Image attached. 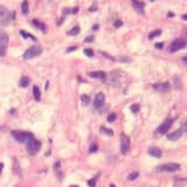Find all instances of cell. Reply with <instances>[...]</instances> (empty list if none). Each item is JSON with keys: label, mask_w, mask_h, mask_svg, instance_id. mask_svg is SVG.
<instances>
[{"label": "cell", "mask_w": 187, "mask_h": 187, "mask_svg": "<svg viewBox=\"0 0 187 187\" xmlns=\"http://www.w3.org/2000/svg\"><path fill=\"white\" fill-rule=\"evenodd\" d=\"M180 169V164L178 163H166L156 167L157 172H177Z\"/></svg>", "instance_id": "obj_1"}, {"label": "cell", "mask_w": 187, "mask_h": 187, "mask_svg": "<svg viewBox=\"0 0 187 187\" xmlns=\"http://www.w3.org/2000/svg\"><path fill=\"white\" fill-rule=\"evenodd\" d=\"M12 21V13L9 9L0 5V26H7Z\"/></svg>", "instance_id": "obj_2"}, {"label": "cell", "mask_w": 187, "mask_h": 187, "mask_svg": "<svg viewBox=\"0 0 187 187\" xmlns=\"http://www.w3.org/2000/svg\"><path fill=\"white\" fill-rule=\"evenodd\" d=\"M12 134L13 137L18 140L19 143H25L27 144V142L29 139L33 138V134L32 133H28V132H24V131H19V130H14L12 131Z\"/></svg>", "instance_id": "obj_3"}, {"label": "cell", "mask_w": 187, "mask_h": 187, "mask_svg": "<svg viewBox=\"0 0 187 187\" xmlns=\"http://www.w3.org/2000/svg\"><path fill=\"white\" fill-rule=\"evenodd\" d=\"M41 53H42V48L40 46H32V47H29L26 50V52H25L24 59L25 60H29V59H33V57H36Z\"/></svg>", "instance_id": "obj_4"}, {"label": "cell", "mask_w": 187, "mask_h": 187, "mask_svg": "<svg viewBox=\"0 0 187 187\" xmlns=\"http://www.w3.org/2000/svg\"><path fill=\"white\" fill-rule=\"evenodd\" d=\"M7 45H8V35L6 34V32L0 29V56L1 57L6 55Z\"/></svg>", "instance_id": "obj_5"}, {"label": "cell", "mask_w": 187, "mask_h": 187, "mask_svg": "<svg viewBox=\"0 0 187 187\" xmlns=\"http://www.w3.org/2000/svg\"><path fill=\"white\" fill-rule=\"evenodd\" d=\"M40 147H41V143L39 140H36L34 137L27 142V150H28L29 155H36L40 150Z\"/></svg>", "instance_id": "obj_6"}, {"label": "cell", "mask_w": 187, "mask_h": 187, "mask_svg": "<svg viewBox=\"0 0 187 187\" xmlns=\"http://www.w3.org/2000/svg\"><path fill=\"white\" fill-rule=\"evenodd\" d=\"M186 45H187V41L185 39H177V40H174L171 43V47H169V52H171V53H176V52H178V50L185 48Z\"/></svg>", "instance_id": "obj_7"}, {"label": "cell", "mask_w": 187, "mask_h": 187, "mask_svg": "<svg viewBox=\"0 0 187 187\" xmlns=\"http://www.w3.org/2000/svg\"><path fill=\"white\" fill-rule=\"evenodd\" d=\"M130 138L128 137L126 134H122V138H121V152L123 155H126L129 150H130Z\"/></svg>", "instance_id": "obj_8"}, {"label": "cell", "mask_w": 187, "mask_h": 187, "mask_svg": "<svg viewBox=\"0 0 187 187\" xmlns=\"http://www.w3.org/2000/svg\"><path fill=\"white\" fill-rule=\"evenodd\" d=\"M172 124H173V119H172V118H167V119L157 129V133L158 134H165V133H167V131L169 130V128L172 126Z\"/></svg>", "instance_id": "obj_9"}, {"label": "cell", "mask_w": 187, "mask_h": 187, "mask_svg": "<svg viewBox=\"0 0 187 187\" xmlns=\"http://www.w3.org/2000/svg\"><path fill=\"white\" fill-rule=\"evenodd\" d=\"M105 103V96L103 92H98L96 96H95V99H94V108L95 109H101L102 107L104 105Z\"/></svg>", "instance_id": "obj_10"}, {"label": "cell", "mask_w": 187, "mask_h": 187, "mask_svg": "<svg viewBox=\"0 0 187 187\" xmlns=\"http://www.w3.org/2000/svg\"><path fill=\"white\" fill-rule=\"evenodd\" d=\"M153 88L155 90L159 91V92H166L169 90V88H171V84H169V82H164V83H155L153 84Z\"/></svg>", "instance_id": "obj_11"}, {"label": "cell", "mask_w": 187, "mask_h": 187, "mask_svg": "<svg viewBox=\"0 0 187 187\" xmlns=\"http://www.w3.org/2000/svg\"><path fill=\"white\" fill-rule=\"evenodd\" d=\"M131 4L133 6V8L137 11L138 13L140 14H144V7H145V4L143 1H139V0H131Z\"/></svg>", "instance_id": "obj_12"}, {"label": "cell", "mask_w": 187, "mask_h": 187, "mask_svg": "<svg viewBox=\"0 0 187 187\" xmlns=\"http://www.w3.org/2000/svg\"><path fill=\"white\" fill-rule=\"evenodd\" d=\"M181 136H182V130H177V131H174L172 133H168L167 134V139L172 140V142H176L181 137Z\"/></svg>", "instance_id": "obj_13"}, {"label": "cell", "mask_w": 187, "mask_h": 187, "mask_svg": "<svg viewBox=\"0 0 187 187\" xmlns=\"http://www.w3.org/2000/svg\"><path fill=\"white\" fill-rule=\"evenodd\" d=\"M89 76L91 78H98V80H105L107 74L104 72H91L89 73Z\"/></svg>", "instance_id": "obj_14"}, {"label": "cell", "mask_w": 187, "mask_h": 187, "mask_svg": "<svg viewBox=\"0 0 187 187\" xmlns=\"http://www.w3.org/2000/svg\"><path fill=\"white\" fill-rule=\"evenodd\" d=\"M32 22H33V25H34V26H35V27H38L39 29H41V30H42L43 33H46V32H47V26H46V25H45L43 22L39 21L38 19H34V20H33Z\"/></svg>", "instance_id": "obj_15"}, {"label": "cell", "mask_w": 187, "mask_h": 187, "mask_svg": "<svg viewBox=\"0 0 187 187\" xmlns=\"http://www.w3.org/2000/svg\"><path fill=\"white\" fill-rule=\"evenodd\" d=\"M149 155L153 156L156 158H159L161 156V151L158 147H151V149H149Z\"/></svg>", "instance_id": "obj_16"}, {"label": "cell", "mask_w": 187, "mask_h": 187, "mask_svg": "<svg viewBox=\"0 0 187 187\" xmlns=\"http://www.w3.org/2000/svg\"><path fill=\"white\" fill-rule=\"evenodd\" d=\"M29 82H30L29 77H27V76H22L21 80H20V87H21V88H27V87H28V84H29Z\"/></svg>", "instance_id": "obj_17"}, {"label": "cell", "mask_w": 187, "mask_h": 187, "mask_svg": "<svg viewBox=\"0 0 187 187\" xmlns=\"http://www.w3.org/2000/svg\"><path fill=\"white\" fill-rule=\"evenodd\" d=\"M33 95H34V98H35L36 101H40L41 99V92H40L39 87L34 86V88H33Z\"/></svg>", "instance_id": "obj_18"}, {"label": "cell", "mask_w": 187, "mask_h": 187, "mask_svg": "<svg viewBox=\"0 0 187 187\" xmlns=\"http://www.w3.org/2000/svg\"><path fill=\"white\" fill-rule=\"evenodd\" d=\"M21 9H22V13L25 15H27L29 13V6H28V1H27V0H25V1L21 4Z\"/></svg>", "instance_id": "obj_19"}, {"label": "cell", "mask_w": 187, "mask_h": 187, "mask_svg": "<svg viewBox=\"0 0 187 187\" xmlns=\"http://www.w3.org/2000/svg\"><path fill=\"white\" fill-rule=\"evenodd\" d=\"M81 102H82V104L86 107V105H89L90 104V97L87 96V95H82L81 96Z\"/></svg>", "instance_id": "obj_20"}, {"label": "cell", "mask_w": 187, "mask_h": 187, "mask_svg": "<svg viewBox=\"0 0 187 187\" xmlns=\"http://www.w3.org/2000/svg\"><path fill=\"white\" fill-rule=\"evenodd\" d=\"M80 26H75V27H73L69 32H67V34L68 35H77V34L80 33Z\"/></svg>", "instance_id": "obj_21"}, {"label": "cell", "mask_w": 187, "mask_h": 187, "mask_svg": "<svg viewBox=\"0 0 187 187\" xmlns=\"http://www.w3.org/2000/svg\"><path fill=\"white\" fill-rule=\"evenodd\" d=\"M20 34H21V35H22L25 39H32V40H34V41L36 40L35 36L32 35V34H29V33H27V32H25V30H20Z\"/></svg>", "instance_id": "obj_22"}, {"label": "cell", "mask_w": 187, "mask_h": 187, "mask_svg": "<svg viewBox=\"0 0 187 187\" xmlns=\"http://www.w3.org/2000/svg\"><path fill=\"white\" fill-rule=\"evenodd\" d=\"M160 34H161V30H160V29L153 30V32H151V33L149 34V39H150V40H152V39H155L156 36H159Z\"/></svg>", "instance_id": "obj_23"}, {"label": "cell", "mask_w": 187, "mask_h": 187, "mask_svg": "<svg viewBox=\"0 0 187 187\" xmlns=\"http://www.w3.org/2000/svg\"><path fill=\"white\" fill-rule=\"evenodd\" d=\"M101 131H102V133H104V134H107V136H112V134H113L112 130H110V129H108V128H104V126L101 128Z\"/></svg>", "instance_id": "obj_24"}, {"label": "cell", "mask_w": 187, "mask_h": 187, "mask_svg": "<svg viewBox=\"0 0 187 187\" xmlns=\"http://www.w3.org/2000/svg\"><path fill=\"white\" fill-rule=\"evenodd\" d=\"M83 53L86 54L88 57H94V50L90 49V48H86V49L83 50Z\"/></svg>", "instance_id": "obj_25"}, {"label": "cell", "mask_w": 187, "mask_h": 187, "mask_svg": "<svg viewBox=\"0 0 187 187\" xmlns=\"http://www.w3.org/2000/svg\"><path fill=\"white\" fill-rule=\"evenodd\" d=\"M139 109H140L139 104H132V105L130 107V110H131L133 113H137V112H139Z\"/></svg>", "instance_id": "obj_26"}, {"label": "cell", "mask_w": 187, "mask_h": 187, "mask_svg": "<svg viewBox=\"0 0 187 187\" xmlns=\"http://www.w3.org/2000/svg\"><path fill=\"white\" fill-rule=\"evenodd\" d=\"M138 176H139V173H138V172H132V173H130V174H129L128 179H129L130 181H132V180H134V179H137V178H138Z\"/></svg>", "instance_id": "obj_27"}, {"label": "cell", "mask_w": 187, "mask_h": 187, "mask_svg": "<svg viewBox=\"0 0 187 187\" xmlns=\"http://www.w3.org/2000/svg\"><path fill=\"white\" fill-rule=\"evenodd\" d=\"M116 118H117L116 113H110V115L108 116V122H109V123H113V122L116 121Z\"/></svg>", "instance_id": "obj_28"}, {"label": "cell", "mask_w": 187, "mask_h": 187, "mask_svg": "<svg viewBox=\"0 0 187 187\" xmlns=\"http://www.w3.org/2000/svg\"><path fill=\"white\" fill-rule=\"evenodd\" d=\"M96 180H97V178L95 177V178H92V179H90L89 181H88V185L90 186V187H95L96 186Z\"/></svg>", "instance_id": "obj_29"}, {"label": "cell", "mask_w": 187, "mask_h": 187, "mask_svg": "<svg viewBox=\"0 0 187 187\" xmlns=\"http://www.w3.org/2000/svg\"><path fill=\"white\" fill-rule=\"evenodd\" d=\"M97 149H98V147H97V145H96V144H92V145L89 147V152H90V153H94V152H96V151H97Z\"/></svg>", "instance_id": "obj_30"}, {"label": "cell", "mask_w": 187, "mask_h": 187, "mask_svg": "<svg viewBox=\"0 0 187 187\" xmlns=\"http://www.w3.org/2000/svg\"><path fill=\"white\" fill-rule=\"evenodd\" d=\"M123 25V22H122V20H116L115 21V24H113V26H115V28H119L121 26Z\"/></svg>", "instance_id": "obj_31"}, {"label": "cell", "mask_w": 187, "mask_h": 187, "mask_svg": "<svg viewBox=\"0 0 187 187\" xmlns=\"http://www.w3.org/2000/svg\"><path fill=\"white\" fill-rule=\"evenodd\" d=\"M163 46H164V43H163V42H158V43H156V48H158V49H161V48H163Z\"/></svg>", "instance_id": "obj_32"}, {"label": "cell", "mask_w": 187, "mask_h": 187, "mask_svg": "<svg viewBox=\"0 0 187 187\" xmlns=\"http://www.w3.org/2000/svg\"><path fill=\"white\" fill-rule=\"evenodd\" d=\"M63 13H64V14H70L72 11H70V8H64V9H63Z\"/></svg>", "instance_id": "obj_33"}, {"label": "cell", "mask_w": 187, "mask_h": 187, "mask_svg": "<svg viewBox=\"0 0 187 187\" xmlns=\"http://www.w3.org/2000/svg\"><path fill=\"white\" fill-rule=\"evenodd\" d=\"M84 41H86V42H92L94 41V36H89V38H87Z\"/></svg>", "instance_id": "obj_34"}, {"label": "cell", "mask_w": 187, "mask_h": 187, "mask_svg": "<svg viewBox=\"0 0 187 187\" xmlns=\"http://www.w3.org/2000/svg\"><path fill=\"white\" fill-rule=\"evenodd\" d=\"M76 48H77V47H72V48H68V49L65 50V52H67V53H70V52H73V50H75Z\"/></svg>", "instance_id": "obj_35"}, {"label": "cell", "mask_w": 187, "mask_h": 187, "mask_svg": "<svg viewBox=\"0 0 187 187\" xmlns=\"http://www.w3.org/2000/svg\"><path fill=\"white\" fill-rule=\"evenodd\" d=\"M78 12V7H74V8H72V13L73 14H75V13H77Z\"/></svg>", "instance_id": "obj_36"}, {"label": "cell", "mask_w": 187, "mask_h": 187, "mask_svg": "<svg viewBox=\"0 0 187 187\" xmlns=\"http://www.w3.org/2000/svg\"><path fill=\"white\" fill-rule=\"evenodd\" d=\"M96 9H97L96 6H91V7H90V12H94V11H96Z\"/></svg>", "instance_id": "obj_37"}, {"label": "cell", "mask_w": 187, "mask_h": 187, "mask_svg": "<svg viewBox=\"0 0 187 187\" xmlns=\"http://www.w3.org/2000/svg\"><path fill=\"white\" fill-rule=\"evenodd\" d=\"M181 18H182V20H185V21H187V14H184V15L181 16Z\"/></svg>", "instance_id": "obj_38"}, {"label": "cell", "mask_w": 187, "mask_h": 187, "mask_svg": "<svg viewBox=\"0 0 187 187\" xmlns=\"http://www.w3.org/2000/svg\"><path fill=\"white\" fill-rule=\"evenodd\" d=\"M182 61H184V63H186V64H187V55H186V56H184Z\"/></svg>", "instance_id": "obj_39"}, {"label": "cell", "mask_w": 187, "mask_h": 187, "mask_svg": "<svg viewBox=\"0 0 187 187\" xmlns=\"http://www.w3.org/2000/svg\"><path fill=\"white\" fill-rule=\"evenodd\" d=\"M3 168H4V165L0 164V174H1V172H3Z\"/></svg>", "instance_id": "obj_40"}, {"label": "cell", "mask_w": 187, "mask_h": 187, "mask_svg": "<svg viewBox=\"0 0 187 187\" xmlns=\"http://www.w3.org/2000/svg\"><path fill=\"white\" fill-rule=\"evenodd\" d=\"M92 29H94V30L98 29V25H94V26H92Z\"/></svg>", "instance_id": "obj_41"}, {"label": "cell", "mask_w": 187, "mask_h": 187, "mask_svg": "<svg viewBox=\"0 0 187 187\" xmlns=\"http://www.w3.org/2000/svg\"><path fill=\"white\" fill-rule=\"evenodd\" d=\"M184 130H187V121L185 122V124H184V128H182Z\"/></svg>", "instance_id": "obj_42"}, {"label": "cell", "mask_w": 187, "mask_h": 187, "mask_svg": "<svg viewBox=\"0 0 187 187\" xmlns=\"http://www.w3.org/2000/svg\"><path fill=\"white\" fill-rule=\"evenodd\" d=\"M69 187H80V186H77V185H72V186H69Z\"/></svg>", "instance_id": "obj_43"}, {"label": "cell", "mask_w": 187, "mask_h": 187, "mask_svg": "<svg viewBox=\"0 0 187 187\" xmlns=\"http://www.w3.org/2000/svg\"><path fill=\"white\" fill-rule=\"evenodd\" d=\"M109 187H116V185H113V184H111V185H110Z\"/></svg>", "instance_id": "obj_44"}, {"label": "cell", "mask_w": 187, "mask_h": 187, "mask_svg": "<svg viewBox=\"0 0 187 187\" xmlns=\"http://www.w3.org/2000/svg\"><path fill=\"white\" fill-rule=\"evenodd\" d=\"M151 1H156V0H151Z\"/></svg>", "instance_id": "obj_45"}, {"label": "cell", "mask_w": 187, "mask_h": 187, "mask_svg": "<svg viewBox=\"0 0 187 187\" xmlns=\"http://www.w3.org/2000/svg\"><path fill=\"white\" fill-rule=\"evenodd\" d=\"M186 36H187V32H186Z\"/></svg>", "instance_id": "obj_46"}]
</instances>
